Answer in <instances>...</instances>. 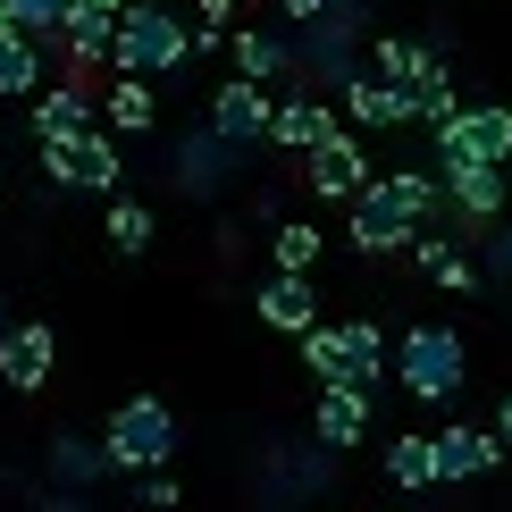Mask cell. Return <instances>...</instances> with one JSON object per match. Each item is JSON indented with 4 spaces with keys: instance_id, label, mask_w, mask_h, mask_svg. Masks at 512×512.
<instances>
[{
    "instance_id": "cell-16",
    "label": "cell",
    "mask_w": 512,
    "mask_h": 512,
    "mask_svg": "<svg viewBox=\"0 0 512 512\" xmlns=\"http://www.w3.org/2000/svg\"><path fill=\"white\" fill-rule=\"evenodd\" d=\"M336 101H345V126H361V135H387V126H412L420 118V101L403 93V84H387L378 68H361Z\"/></svg>"
},
{
    "instance_id": "cell-39",
    "label": "cell",
    "mask_w": 512,
    "mask_h": 512,
    "mask_svg": "<svg viewBox=\"0 0 512 512\" xmlns=\"http://www.w3.org/2000/svg\"><path fill=\"white\" fill-rule=\"evenodd\" d=\"M0 26H17V17H9V0H0Z\"/></svg>"
},
{
    "instance_id": "cell-27",
    "label": "cell",
    "mask_w": 512,
    "mask_h": 512,
    "mask_svg": "<svg viewBox=\"0 0 512 512\" xmlns=\"http://www.w3.org/2000/svg\"><path fill=\"white\" fill-rule=\"evenodd\" d=\"M101 236H110V252H118V261H143V252H152L160 244V219H152V210H143V202H110V219H101Z\"/></svg>"
},
{
    "instance_id": "cell-18",
    "label": "cell",
    "mask_w": 512,
    "mask_h": 512,
    "mask_svg": "<svg viewBox=\"0 0 512 512\" xmlns=\"http://www.w3.org/2000/svg\"><path fill=\"white\" fill-rule=\"evenodd\" d=\"M227 59H236V76L269 84V93L294 84V34H277V26H236L227 34Z\"/></svg>"
},
{
    "instance_id": "cell-3",
    "label": "cell",
    "mask_w": 512,
    "mask_h": 512,
    "mask_svg": "<svg viewBox=\"0 0 512 512\" xmlns=\"http://www.w3.org/2000/svg\"><path fill=\"white\" fill-rule=\"evenodd\" d=\"M462 378H471V345H462V328H445V319H420V328L395 336V387L412 403H445L462 395Z\"/></svg>"
},
{
    "instance_id": "cell-5",
    "label": "cell",
    "mask_w": 512,
    "mask_h": 512,
    "mask_svg": "<svg viewBox=\"0 0 512 512\" xmlns=\"http://www.w3.org/2000/svg\"><path fill=\"white\" fill-rule=\"evenodd\" d=\"M42 177H51L59 194H101V202H118L126 152H118L110 126H93V135H76V143H42Z\"/></svg>"
},
{
    "instance_id": "cell-2",
    "label": "cell",
    "mask_w": 512,
    "mask_h": 512,
    "mask_svg": "<svg viewBox=\"0 0 512 512\" xmlns=\"http://www.w3.org/2000/svg\"><path fill=\"white\" fill-rule=\"evenodd\" d=\"M177 68H194V17H177L168 0H135L118 17L110 76H177Z\"/></svg>"
},
{
    "instance_id": "cell-21",
    "label": "cell",
    "mask_w": 512,
    "mask_h": 512,
    "mask_svg": "<svg viewBox=\"0 0 512 512\" xmlns=\"http://www.w3.org/2000/svg\"><path fill=\"white\" fill-rule=\"evenodd\" d=\"M51 42H34V34H17V26H0V101H34L42 84H51Z\"/></svg>"
},
{
    "instance_id": "cell-38",
    "label": "cell",
    "mask_w": 512,
    "mask_h": 512,
    "mask_svg": "<svg viewBox=\"0 0 512 512\" xmlns=\"http://www.w3.org/2000/svg\"><path fill=\"white\" fill-rule=\"evenodd\" d=\"M9 328H17V319H9V294H0V336H9Z\"/></svg>"
},
{
    "instance_id": "cell-28",
    "label": "cell",
    "mask_w": 512,
    "mask_h": 512,
    "mask_svg": "<svg viewBox=\"0 0 512 512\" xmlns=\"http://www.w3.org/2000/svg\"><path fill=\"white\" fill-rule=\"evenodd\" d=\"M319 252H328V236H319L311 219H277V236H269V269L311 277V269H319Z\"/></svg>"
},
{
    "instance_id": "cell-10",
    "label": "cell",
    "mask_w": 512,
    "mask_h": 512,
    "mask_svg": "<svg viewBox=\"0 0 512 512\" xmlns=\"http://www.w3.org/2000/svg\"><path fill=\"white\" fill-rule=\"evenodd\" d=\"M236 143H219L210 126H194V135H177V152H168V185H177L185 202H210V194H227V177H236Z\"/></svg>"
},
{
    "instance_id": "cell-35",
    "label": "cell",
    "mask_w": 512,
    "mask_h": 512,
    "mask_svg": "<svg viewBox=\"0 0 512 512\" xmlns=\"http://www.w3.org/2000/svg\"><path fill=\"white\" fill-rule=\"evenodd\" d=\"M277 17L286 26H311V17H328V0H277Z\"/></svg>"
},
{
    "instance_id": "cell-17",
    "label": "cell",
    "mask_w": 512,
    "mask_h": 512,
    "mask_svg": "<svg viewBox=\"0 0 512 512\" xmlns=\"http://www.w3.org/2000/svg\"><path fill=\"white\" fill-rule=\"evenodd\" d=\"M370 387H319L311 403V445H328V454H353L361 437H370Z\"/></svg>"
},
{
    "instance_id": "cell-11",
    "label": "cell",
    "mask_w": 512,
    "mask_h": 512,
    "mask_svg": "<svg viewBox=\"0 0 512 512\" xmlns=\"http://www.w3.org/2000/svg\"><path fill=\"white\" fill-rule=\"evenodd\" d=\"M345 135V118H336V101L328 93H311V84H286V93H277V126H269V143L277 152H319V143H336Z\"/></svg>"
},
{
    "instance_id": "cell-24",
    "label": "cell",
    "mask_w": 512,
    "mask_h": 512,
    "mask_svg": "<svg viewBox=\"0 0 512 512\" xmlns=\"http://www.w3.org/2000/svg\"><path fill=\"white\" fill-rule=\"evenodd\" d=\"M412 269H429L445 294H471V286H479V261H471L454 236H437V227H429V236H412Z\"/></svg>"
},
{
    "instance_id": "cell-12",
    "label": "cell",
    "mask_w": 512,
    "mask_h": 512,
    "mask_svg": "<svg viewBox=\"0 0 512 512\" xmlns=\"http://www.w3.org/2000/svg\"><path fill=\"white\" fill-rule=\"evenodd\" d=\"M51 370H59L51 319H17V328L0 336V387H9V395H42V387H51Z\"/></svg>"
},
{
    "instance_id": "cell-31",
    "label": "cell",
    "mask_w": 512,
    "mask_h": 512,
    "mask_svg": "<svg viewBox=\"0 0 512 512\" xmlns=\"http://www.w3.org/2000/svg\"><path fill=\"white\" fill-rule=\"evenodd\" d=\"M68 9H76V0H9L17 34H34V42H59V26H68Z\"/></svg>"
},
{
    "instance_id": "cell-8",
    "label": "cell",
    "mask_w": 512,
    "mask_h": 512,
    "mask_svg": "<svg viewBox=\"0 0 512 512\" xmlns=\"http://www.w3.org/2000/svg\"><path fill=\"white\" fill-rule=\"evenodd\" d=\"M454 160H487V168L512 160V110L504 101H471L462 118L437 126V168H454Z\"/></svg>"
},
{
    "instance_id": "cell-1",
    "label": "cell",
    "mask_w": 512,
    "mask_h": 512,
    "mask_svg": "<svg viewBox=\"0 0 512 512\" xmlns=\"http://www.w3.org/2000/svg\"><path fill=\"white\" fill-rule=\"evenodd\" d=\"M445 210V185L429 168H387V177L361 185V202H345V244L361 261H387V252H412V236H429V219Z\"/></svg>"
},
{
    "instance_id": "cell-13",
    "label": "cell",
    "mask_w": 512,
    "mask_h": 512,
    "mask_svg": "<svg viewBox=\"0 0 512 512\" xmlns=\"http://www.w3.org/2000/svg\"><path fill=\"white\" fill-rule=\"evenodd\" d=\"M437 185H445V210H454L462 227H496L504 219V168H487V160H454V168H437Z\"/></svg>"
},
{
    "instance_id": "cell-15",
    "label": "cell",
    "mask_w": 512,
    "mask_h": 512,
    "mask_svg": "<svg viewBox=\"0 0 512 512\" xmlns=\"http://www.w3.org/2000/svg\"><path fill=\"white\" fill-rule=\"evenodd\" d=\"M429 437H437V487H471V479H487L504 462V437L471 429V420H445V429H429Z\"/></svg>"
},
{
    "instance_id": "cell-4",
    "label": "cell",
    "mask_w": 512,
    "mask_h": 512,
    "mask_svg": "<svg viewBox=\"0 0 512 512\" xmlns=\"http://www.w3.org/2000/svg\"><path fill=\"white\" fill-rule=\"evenodd\" d=\"M101 445H110V471L152 479V471H168V454H177V412H168L160 395H126L110 412V429H101Z\"/></svg>"
},
{
    "instance_id": "cell-14",
    "label": "cell",
    "mask_w": 512,
    "mask_h": 512,
    "mask_svg": "<svg viewBox=\"0 0 512 512\" xmlns=\"http://www.w3.org/2000/svg\"><path fill=\"white\" fill-rule=\"evenodd\" d=\"M370 177H378V168H370V152H361L353 126H345L336 143H319V152L303 160V185H311L319 202H361V185H370Z\"/></svg>"
},
{
    "instance_id": "cell-33",
    "label": "cell",
    "mask_w": 512,
    "mask_h": 512,
    "mask_svg": "<svg viewBox=\"0 0 512 512\" xmlns=\"http://www.w3.org/2000/svg\"><path fill=\"white\" fill-rule=\"evenodd\" d=\"M143 512H177L185 496H177V479H168V471H152V479H143V496H135Z\"/></svg>"
},
{
    "instance_id": "cell-26",
    "label": "cell",
    "mask_w": 512,
    "mask_h": 512,
    "mask_svg": "<svg viewBox=\"0 0 512 512\" xmlns=\"http://www.w3.org/2000/svg\"><path fill=\"white\" fill-rule=\"evenodd\" d=\"M387 487L429 496L437 487V437H387Z\"/></svg>"
},
{
    "instance_id": "cell-30",
    "label": "cell",
    "mask_w": 512,
    "mask_h": 512,
    "mask_svg": "<svg viewBox=\"0 0 512 512\" xmlns=\"http://www.w3.org/2000/svg\"><path fill=\"white\" fill-rule=\"evenodd\" d=\"M412 101H420V126H429V135H437L445 118H462V110H471V101L454 93V76H445V59H437L429 76H420V93H412Z\"/></svg>"
},
{
    "instance_id": "cell-36",
    "label": "cell",
    "mask_w": 512,
    "mask_h": 512,
    "mask_svg": "<svg viewBox=\"0 0 512 512\" xmlns=\"http://www.w3.org/2000/svg\"><path fill=\"white\" fill-rule=\"evenodd\" d=\"M34 512H93V504H84V496H76V487H51V496H42Z\"/></svg>"
},
{
    "instance_id": "cell-7",
    "label": "cell",
    "mask_w": 512,
    "mask_h": 512,
    "mask_svg": "<svg viewBox=\"0 0 512 512\" xmlns=\"http://www.w3.org/2000/svg\"><path fill=\"white\" fill-rule=\"evenodd\" d=\"M202 126L219 143H236V152H269V126H277V93L269 84H252V76H227V84H210V110Z\"/></svg>"
},
{
    "instance_id": "cell-40",
    "label": "cell",
    "mask_w": 512,
    "mask_h": 512,
    "mask_svg": "<svg viewBox=\"0 0 512 512\" xmlns=\"http://www.w3.org/2000/svg\"><path fill=\"white\" fill-rule=\"evenodd\" d=\"M387 512H412V504H387Z\"/></svg>"
},
{
    "instance_id": "cell-32",
    "label": "cell",
    "mask_w": 512,
    "mask_h": 512,
    "mask_svg": "<svg viewBox=\"0 0 512 512\" xmlns=\"http://www.w3.org/2000/svg\"><path fill=\"white\" fill-rule=\"evenodd\" d=\"M479 277H512V227H487L479 236Z\"/></svg>"
},
{
    "instance_id": "cell-9",
    "label": "cell",
    "mask_w": 512,
    "mask_h": 512,
    "mask_svg": "<svg viewBox=\"0 0 512 512\" xmlns=\"http://www.w3.org/2000/svg\"><path fill=\"white\" fill-rule=\"evenodd\" d=\"M26 126H34V143H76V135H93V126H101V93L84 76H51L26 101Z\"/></svg>"
},
{
    "instance_id": "cell-22",
    "label": "cell",
    "mask_w": 512,
    "mask_h": 512,
    "mask_svg": "<svg viewBox=\"0 0 512 512\" xmlns=\"http://www.w3.org/2000/svg\"><path fill=\"white\" fill-rule=\"evenodd\" d=\"M101 126H110V135H152V126H160L152 76H110V93H101Z\"/></svg>"
},
{
    "instance_id": "cell-23",
    "label": "cell",
    "mask_w": 512,
    "mask_h": 512,
    "mask_svg": "<svg viewBox=\"0 0 512 512\" xmlns=\"http://www.w3.org/2000/svg\"><path fill=\"white\" fill-rule=\"evenodd\" d=\"M387 370H395V345H387V328H378V319H345V378L378 395V378H387Z\"/></svg>"
},
{
    "instance_id": "cell-29",
    "label": "cell",
    "mask_w": 512,
    "mask_h": 512,
    "mask_svg": "<svg viewBox=\"0 0 512 512\" xmlns=\"http://www.w3.org/2000/svg\"><path fill=\"white\" fill-rule=\"evenodd\" d=\"M303 370L319 378V387H353V378H345V328H328V319H319V328L303 336Z\"/></svg>"
},
{
    "instance_id": "cell-20",
    "label": "cell",
    "mask_w": 512,
    "mask_h": 512,
    "mask_svg": "<svg viewBox=\"0 0 512 512\" xmlns=\"http://www.w3.org/2000/svg\"><path fill=\"white\" fill-rule=\"evenodd\" d=\"M42 462H51V479L76 487V496H93V487L110 479V445H101V437H76V429H51Z\"/></svg>"
},
{
    "instance_id": "cell-37",
    "label": "cell",
    "mask_w": 512,
    "mask_h": 512,
    "mask_svg": "<svg viewBox=\"0 0 512 512\" xmlns=\"http://www.w3.org/2000/svg\"><path fill=\"white\" fill-rule=\"evenodd\" d=\"M496 437H504V454H512V395L496 403Z\"/></svg>"
},
{
    "instance_id": "cell-25",
    "label": "cell",
    "mask_w": 512,
    "mask_h": 512,
    "mask_svg": "<svg viewBox=\"0 0 512 512\" xmlns=\"http://www.w3.org/2000/svg\"><path fill=\"white\" fill-rule=\"evenodd\" d=\"M370 68L387 76V84H403V93H420V76L437 68V51H429V42H412V34H378L370 42Z\"/></svg>"
},
{
    "instance_id": "cell-6",
    "label": "cell",
    "mask_w": 512,
    "mask_h": 512,
    "mask_svg": "<svg viewBox=\"0 0 512 512\" xmlns=\"http://www.w3.org/2000/svg\"><path fill=\"white\" fill-rule=\"evenodd\" d=\"M294 34V84H311V93H345V84L361 76V26H345V17H311V26H286Z\"/></svg>"
},
{
    "instance_id": "cell-34",
    "label": "cell",
    "mask_w": 512,
    "mask_h": 512,
    "mask_svg": "<svg viewBox=\"0 0 512 512\" xmlns=\"http://www.w3.org/2000/svg\"><path fill=\"white\" fill-rule=\"evenodd\" d=\"M194 26L202 34H236V0H194Z\"/></svg>"
},
{
    "instance_id": "cell-19",
    "label": "cell",
    "mask_w": 512,
    "mask_h": 512,
    "mask_svg": "<svg viewBox=\"0 0 512 512\" xmlns=\"http://www.w3.org/2000/svg\"><path fill=\"white\" fill-rule=\"evenodd\" d=\"M252 311H261V328H277V336H311L319 328V286H311V277L269 269L261 294H252Z\"/></svg>"
}]
</instances>
